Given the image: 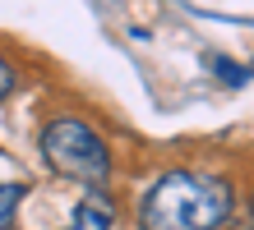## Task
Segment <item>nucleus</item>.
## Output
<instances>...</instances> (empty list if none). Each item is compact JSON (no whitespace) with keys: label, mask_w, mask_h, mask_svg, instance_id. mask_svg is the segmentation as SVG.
I'll return each instance as SVG.
<instances>
[{"label":"nucleus","mask_w":254,"mask_h":230,"mask_svg":"<svg viewBox=\"0 0 254 230\" xmlns=\"http://www.w3.org/2000/svg\"><path fill=\"white\" fill-rule=\"evenodd\" d=\"M19 198H23V184H0V230H9Z\"/></svg>","instance_id":"4"},{"label":"nucleus","mask_w":254,"mask_h":230,"mask_svg":"<svg viewBox=\"0 0 254 230\" xmlns=\"http://www.w3.org/2000/svg\"><path fill=\"white\" fill-rule=\"evenodd\" d=\"M9 88H14V69L5 65V60H0V101L9 97Z\"/></svg>","instance_id":"6"},{"label":"nucleus","mask_w":254,"mask_h":230,"mask_svg":"<svg viewBox=\"0 0 254 230\" xmlns=\"http://www.w3.org/2000/svg\"><path fill=\"white\" fill-rule=\"evenodd\" d=\"M213 69L222 74V83H231V88H236V83H245V69H241V65H231V60H213Z\"/></svg>","instance_id":"5"},{"label":"nucleus","mask_w":254,"mask_h":230,"mask_svg":"<svg viewBox=\"0 0 254 230\" xmlns=\"http://www.w3.org/2000/svg\"><path fill=\"white\" fill-rule=\"evenodd\" d=\"M111 226V203L102 193H93V198H83V207L74 212V226L69 230H107Z\"/></svg>","instance_id":"3"},{"label":"nucleus","mask_w":254,"mask_h":230,"mask_svg":"<svg viewBox=\"0 0 254 230\" xmlns=\"http://www.w3.org/2000/svg\"><path fill=\"white\" fill-rule=\"evenodd\" d=\"M236 193L222 175L208 171H167L139 203L143 230H217L231 217Z\"/></svg>","instance_id":"1"},{"label":"nucleus","mask_w":254,"mask_h":230,"mask_svg":"<svg viewBox=\"0 0 254 230\" xmlns=\"http://www.w3.org/2000/svg\"><path fill=\"white\" fill-rule=\"evenodd\" d=\"M42 157L51 161L56 175L79 180V184H102L111 175V152L97 138V129H88L83 120L61 115L42 129Z\"/></svg>","instance_id":"2"}]
</instances>
